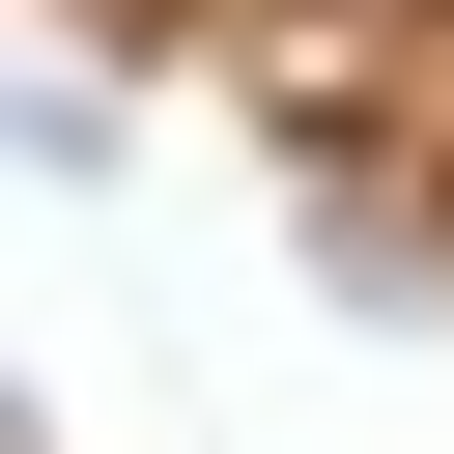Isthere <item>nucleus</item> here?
I'll return each instance as SVG.
<instances>
[]
</instances>
